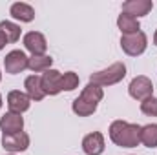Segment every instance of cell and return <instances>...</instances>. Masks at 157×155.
<instances>
[{
  "label": "cell",
  "mask_w": 157,
  "mask_h": 155,
  "mask_svg": "<svg viewBox=\"0 0 157 155\" xmlns=\"http://www.w3.org/2000/svg\"><path fill=\"white\" fill-rule=\"evenodd\" d=\"M7 106H9V112H11V113L22 115L24 112L29 110L31 99H29L26 93L18 91V89H13V91H9V95H7Z\"/></svg>",
  "instance_id": "obj_10"
},
{
  "label": "cell",
  "mask_w": 157,
  "mask_h": 155,
  "mask_svg": "<svg viewBox=\"0 0 157 155\" xmlns=\"http://www.w3.org/2000/svg\"><path fill=\"white\" fill-rule=\"evenodd\" d=\"M51 64H53V59L49 55H31L29 60H28V68L33 73H40V71L51 70Z\"/></svg>",
  "instance_id": "obj_17"
},
{
  "label": "cell",
  "mask_w": 157,
  "mask_h": 155,
  "mask_svg": "<svg viewBox=\"0 0 157 155\" xmlns=\"http://www.w3.org/2000/svg\"><path fill=\"white\" fill-rule=\"evenodd\" d=\"M9 155H15V153H9Z\"/></svg>",
  "instance_id": "obj_26"
},
{
  "label": "cell",
  "mask_w": 157,
  "mask_h": 155,
  "mask_svg": "<svg viewBox=\"0 0 157 155\" xmlns=\"http://www.w3.org/2000/svg\"><path fill=\"white\" fill-rule=\"evenodd\" d=\"M24 47L31 55H46V49H48L46 37L39 31H29L24 35Z\"/></svg>",
  "instance_id": "obj_9"
},
{
  "label": "cell",
  "mask_w": 157,
  "mask_h": 155,
  "mask_svg": "<svg viewBox=\"0 0 157 155\" xmlns=\"http://www.w3.org/2000/svg\"><path fill=\"white\" fill-rule=\"evenodd\" d=\"M7 44V39H6V35L0 31V49H4V46Z\"/></svg>",
  "instance_id": "obj_22"
},
{
  "label": "cell",
  "mask_w": 157,
  "mask_h": 155,
  "mask_svg": "<svg viewBox=\"0 0 157 155\" xmlns=\"http://www.w3.org/2000/svg\"><path fill=\"white\" fill-rule=\"evenodd\" d=\"M154 7V2L152 0H128L122 4V13L133 17V18H139V17H144L152 11Z\"/></svg>",
  "instance_id": "obj_11"
},
{
  "label": "cell",
  "mask_w": 157,
  "mask_h": 155,
  "mask_svg": "<svg viewBox=\"0 0 157 155\" xmlns=\"http://www.w3.org/2000/svg\"><path fill=\"white\" fill-rule=\"evenodd\" d=\"M0 108H2V95H0Z\"/></svg>",
  "instance_id": "obj_24"
},
{
  "label": "cell",
  "mask_w": 157,
  "mask_h": 155,
  "mask_svg": "<svg viewBox=\"0 0 157 155\" xmlns=\"http://www.w3.org/2000/svg\"><path fill=\"white\" fill-rule=\"evenodd\" d=\"M2 146H4V150H7L9 153L26 152V150L29 148V135L24 133V131L11 133V135H2Z\"/></svg>",
  "instance_id": "obj_7"
},
{
  "label": "cell",
  "mask_w": 157,
  "mask_h": 155,
  "mask_svg": "<svg viewBox=\"0 0 157 155\" xmlns=\"http://www.w3.org/2000/svg\"><path fill=\"white\" fill-rule=\"evenodd\" d=\"M141 142L146 148H155L157 146V124H146L141 126Z\"/></svg>",
  "instance_id": "obj_18"
},
{
  "label": "cell",
  "mask_w": 157,
  "mask_h": 155,
  "mask_svg": "<svg viewBox=\"0 0 157 155\" xmlns=\"http://www.w3.org/2000/svg\"><path fill=\"white\" fill-rule=\"evenodd\" d=\"M117 28L121 29L122 35H132V33L141 31V24H139V20L133 18V17H130V15H126V13H121V15H119Z\"/></svg>",
  "instance_id": "obj_16"
},
{
  "label": "cell",
  "mask_w": 157,
  "mask_h": 155,
  "mask_svg": "<svg viewBox=\"0 0 157 155\" xmlns=\"http://www.w3.org/2000/svg\"><path fill=\"white\" fill-rule=\"evenodd\" d=\"M146 46H148V39L143 31H137V33H132V35H122L121 37V47L126 55L130 57H139L146 51Z\"/></svg>",
  "instance_id": "obj_4"
},
{
  "label": "cell",
  "mask_w": 157,
  "mask_h": 155,
  "mask_svg": "<svg viewBox=\"0 0 157 155\" xmlns=\"http://www.w3.org/2000/svg\"><path fill=\"white\" fill-rule=\"evenodd\" d=\"M124 77H126V66H124L122 62H115V64L108 66V68L102 70V71L91 73V75H90V82L102 88V86H113V84L121 82Z\"/></svg>",
  "instance_id": "obj_3"
},
{
  "label": "cell",
  "mask_w": 157,
  "mask_h": 155,
  "mask_svg": "<svg viewBox=\"0 0 157 155\" xmlns=\"http://www.w3.org/2000/svg\"><path fill=\"white\" fill-rule=\"evenodd\" d=\"M0 31L6 35L7 42H11V44L20 39V28H18L17 24L9 22V20H2V22H0Z\"/></svg>",
  "instance_id": "obj_19"
},
{
  "label": "cell",
  "mask_w": 157,
  "mask_h": 155,
  "mask_svg": "<svg viewBox=\"0 0 157 155\" xmlns=\"http://www.w3.org/2000/svg\"><path fill=\"white\" fill-rule=\"evenodd\" d=\"M24 88H26V95L31 99V100H42L46 97V93L42 91V84H40V77L39 75H29L24 82Z\"/></svg>",
  "instance_id": "obj_15"
},
{
  "label": "cell",
  "mask_w": 157,
  "mask_h": 155,
  "mask_svg": "<svg viewBox=\"0 0 157 155\" xmlns=\"http://www.w3.org/2000/svg\"><path fill=\"white\" fill-rule=\"evenodd\" d=\"M78 86V75L73 73V71H68L62 75V80H60V88L62 91H73Z\"/></svg>",
  "instance_id": "obj_20"
},
{
  "label": "cell",
  "mask_w": 157,
  "mask_h": 155,
  "mask_svg": "<svg viewBox=\"0 0 157 155\" xmlns=\"http://www.w3.org/2000/svg\"><path fill=\"white\" fill-rule=\"evenodd\" d=\"M28 60L29 57H26V53L22 49H13L6 55L4 59V68H6V73L9 75H17V73H22L26 68H28Z\"/></svg>",
  "instance_id": "obj_6"
},
{
  "label": "cell",
  "mask_w": 157,
  "mask_h": 155,
  "mask_svg": "<svg viewBox=\"0 0 157 155\" xmlns=\"http://www.w3.org/2000/svg\"><path fill=\"white\" fill-rule=\"evenodd\" d=\"M0 80H2V73H0Z\"/></svg>",
  "instance_id": "obj_25"
},
{
  "label": "cell",
  "mask_w": 157,
  "mask_h": 155,
  "mask_svg": "<svg viewBox=\"0 0 157 155\" xmlns=\"http://www.w3.org/2000/svg\"><path fill=\"white\" fill-rule=\"evenodd\" d=\"M128 93H130V97L135 99V100H146V99L154 97V84H152V80L148 77L139 75V77H135L130 82Z\"/></svg>",
  "instance_id": "obj_5"
},
{
  "label": "cell",
  "mask_w": 157,
  "mask_h": 155,
  "mask_svg": "<svg viewBox=\"0 0 157 155\" xmlns=\"http://www.w3.org/2000/svg\"><path fill=\"white\" fill-rule=\"evenodd\" d=\"M82 150L86 155H101L104 152V137L101 131L88 133L82 139Z\"/></svg>",
  "instance_id": "obj_12"
},
{
  "label": "cell",
  "mask_w": 157,
  "mask_h": 155,
  "mask_svg": "<svg viewBox=\"0 0 157 155\" xmlns=\"http://www.w3.org/2000/svg\"><path fill=\"white\" fill-rule=\"evenodd\" d=\"M154 44L157 46V31H155V35H154Z\"/></svg>",
  "instance_id": "obj_23"
},
{
  "label": "cell",
  "mask_w": 157,
  "mask_h": 155,
  "mask_svg": "<svg viewBox=\"0 0 157 155\" xmlns=\"http://www.w3.org/2000/svg\"><path fill=\"white\" fill-rule=\"evenodd\" d=\"M60 80H62V73L57 70H48L44 71V75L40 77V84H42V91L46 95H59L62 91L60 88Z\"/></svg>",
  "instance_id": "obj_8"
},
{
  "label": "cell",
  "mask_w": 157,
  "mask_h": 155,
  "mask_svg": "<svg viewBox=\"0 0 157 155\" xmlns=\"http://www.w3.org/2000/svg\"><path fill=\"white\" fill-rule=\"evenodd\" d=\"M9 13H11L13 18H17L20 22H31L35 18V9L29 4H26V2H15L11 6Z\"/></svg>",
  "instance_id": "obj_14"
},
{
  "label": "cell",
  "mask_w": 157,
  "mask_h": 155,
  "mask_svg": "<svg viewBox=\"0 0 157 155\" xmlns=\"http://www.w3.org/2000/svg\"><path fill=\"white\" fill-rule=\"evenodd\" d=\"M24 128V119L18 113H6L4 117H0V130L2 135H11V133H18Z\"/></svg>",
  "instance_id": "obj_13"
},
{
  "label": "cell",
  "mask_w": 157,
  "mask_h": 155,
  "mask_svg": "<svg viewBox=\"0 0 157 155\" xmlns=\"http://www.w3.org/2000/svg\"><path fill=\"white\" fill-rule=\"evenodd\" d=\"M141 126L126 120H113L110 124V139L115 146L135 148L141 144Z\"/></svg>",
  "instance_id": "obj_1"
},
{
  "label": "cell",
  "mask_w": 157,
  "mask_h": 155,
  "mask_svg": "<svg viewBox=\"0 0 157 155\" xmlns=\"http://www.w3.org/2000/svg\"><path fill=\"white\" fill-rule=\"evenodd\" d=\"M102 97H104L102 88L90 82V84L82 89V93L73 100L71 110H73V113L78 115V117H90V115L95 113V110H97L99 102L102 100Z\"/></svg>",
  "instance_id": "obj_2"
},
{
  "label": "cell",
  "mask_w": 157,
  "mask_h": 155,
  "mask_svg": "<svg viewBox=\"0 0 157 155\" xmlns=\"http://www.w3.org/2000/svg\"><path fill=\"white\" fill-rule=\"evenodd\" d=\"M141 112L148 117H157V99L155 97H150V99L143 100L141 102Z\"/></svg>",
  "instance_id": "obj_21"
}]
</instances>
